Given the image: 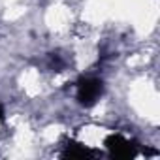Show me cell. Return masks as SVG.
Returning a JSON list of instances; mask_svg holds the SVG:
<instances>
[{
	"instance_id": "cell-3",
	"label": "cell",
	"mask_w": 160,
	"mask_h": 160,
	"mask_svg": "<svg viewBox=\"0 0 160 160\" xmlns=\"http://www.w3.org/2000/svg\"><path fill=\"white\" fill-rule=\"evenodd\" d=\"M94 154H96V152H94L92 149H89L87 145H83V143L68 141V143L64 145V151H62L60 156H64V158H92Z\"/></svg>"
},
{
	"instance_id": "cell-1",
	"label": "cell",
	"mask_w": 160,
	"mask_h": 160,
	"mask_svg": "<svg viewBox=\"0 0 160 160\" xmlns=\"http://www.w3.org/2000/svg\"><path fill=\"white\" fill-rule=\"evenodd\" d=\"M104 92V83L98 77H81L77 81V102L91 108L98 102V98Z\"/></svg>"
},
{
	"instance_id": "cell-4",
	"label": "cell",
	"mask_w": 160,
	"mask_h": 160,
	"mask_svg": "<svg viewBox=\"0 0 160 160\" xmlns=\"http://www.w3.org/2000/svg\"><path fill=\"white\" fill-rule=\"evenodd\" d=\"M49 64H51V68H55V72H62V68L66 66V62L60 58V55H51L49 57Z\"/></svg>"
},
{
	"instance_id": "cell-2",
	"label": "cell",
	"mask_w": 160,
	"mask_h": 160,
	"mask_svg": "<svg viewBox=\"0 0 160 160\" xmlns=\"http://www.w3.org/2000/svg\"><path fill=\"white\" fill-rule=\"evenodd\" d=\"M106 149L113 158H134L138 154V147L134 141L124 138L122 134H109L104 141Z\"/></svg>"
}]
</instances>
